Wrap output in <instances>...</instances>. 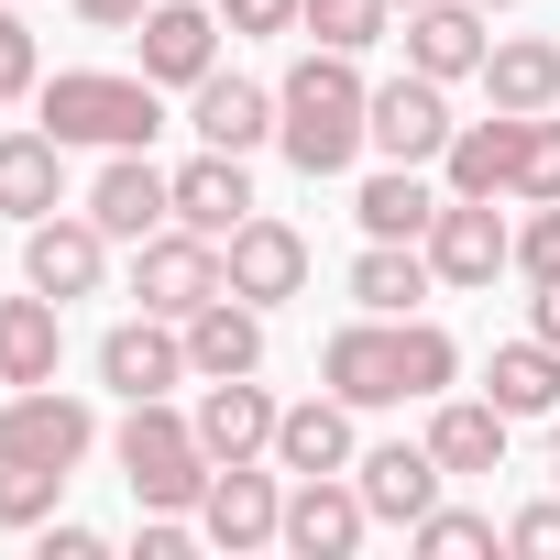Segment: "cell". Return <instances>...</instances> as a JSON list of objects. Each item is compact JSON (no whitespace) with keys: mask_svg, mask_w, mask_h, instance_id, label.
Wrapping results in <instances>:
<instances>
[{"mask_svg":"<svg viewBox=\"0 0 560 560\" xmlns=\"http://www.w3.org/2000/svg\"><path fill=\"white\" fill-rule=\"evenodd\" d=\"M483 56H494V34H483V12H472V0H418V12H407V67L418 78H483Z\"/></svg>","mask_w":560,"mask_h":560,"instance_id":"ac0fdd59","label":"cell"},{"mask_svg":"<svg viewBox=\"0 0 560 560\" xmlns=\"http://www.w3.org/2000/svg\"><path fill=\"white\" fill-rule=\"evenodd\" d=\"M187 132L198 143H220V154H253V143H275V89H253V78H198L187 89Z\"/></svg>","mask_w":560,"mask_h":560,"instance_id":"d6986e66","label":"cell"},{"mask_svg":"<svg viewBox=\"0 0 560 560\" xmlns=\"http://www.w3.org/2000/svg\"><path fill=\"white\" fill-rule=\"evenodd\" d=\"M110 538L100 527H78V516H45V560H100Z\"/></svg>","mask_w":560,"mask_h":560,"instance_id":"f35d334b","label":"cell"},{"mask_svg":"<svg viewBox=\"0 0 560 560\" xmlns=\"http://www.w3.org/2000/svg\"><path fill=\"white\" fill-rule=\"evenodd\" d=\"M396 12H418V0H396Z\"/></svg>","mask_w":560,"mask_h":560,"instance_id":"7bdbcfd3","label":"cell"},{"mask_svg":"<svg viewBox=\"0 0 560 560\" xmlns=\"http://www.w3.org/2000/svg\"><path fill=\"white\" fill-rule=\"evenodd\" d=\"M505 407L494 396H429V451H440V472L462 483V472H505Z\"/></svg>","mask_w":560,"mask_h":560,"instance_id":"44dd1931","label":"cell"},{"mask_svg":"<svg viewBox=\"0 0 560 560\" xmlns=\"http://www.w3.org/2000/svg\"><path fill=\"white\" fill-rule=\"evenodd\" d=\"M527 330H538V341L560 352V275H549V287H538V319H527Z\"/></svg>","mask_w":560,"mask_h":560,"instance_id":"60d3db41","label":"cell"},{"mask_svg":"<svg viewBox=\"0 0 560 560\" xmlns=\"http://www.w3.org/2000/svg\"><path fill=\"white\" fill-rule=\"evenodd\" d=\"M56 198H67V143L34 121V132H0V220H56Z\"/></svg>","mask_w":560,"mask_h":560,"instance_id":"7402d4cb","label":"cell"},{"mask_svg":"<svg viewBox=\"0 0 560 560\" xmlns=\"http://www.w3.org/2000/svg\"><path fill=\"white\" fill-rule=\"evenodd\" d=\"M298 34H308V45H330V56H374V45L396 34V0H308Z\"/></svg>","mask_w":560,"mask_h":560,"instance_id":"4dcf8cb0","label":"cell"},{"mask_svg":"<svg viewBox=\"0 0 560 560\" xmlns=\"http://www.w3.org/2000/svg\"><path fill=\"white\" fill-rule=\"evenodd\" d=\"M352 483H363V505H374V527H418L429 505H440V451L429 440H385V451H363L352 462Z\"/></svg>","mask_w":560,"mask_h":560,"instance_id":"e0dca14e","label":"cell"},{"mask_svg":"<svg viewBox=\"0 0 560 560\" xmlns=\"http://www.w3.org/2000/svg\"><path fill=\"white\" fill-rule=\"evenodd\" d=\"M363 527H374L363 483H341V472H298V494H287V549H298V560H352Z\"/></svg>","mask_w":560,"mask_h":560,"instance_id":"2e32d148","label":"cell"},{"mask_svg":"<svg viewBox=\"0 0 560 560\" xmlns=\"http://www.w3.org/2000/svg\"><path fill=\"white\" fill-rule=\"evenodd\" d=\"M308 0H220V34H298Z\"/></svg>","mask_w":560,"mask_h":560,"instance_id":"8d00e7d4","label":"cell"},{"mask_svg":"<svg viewBox=\"0 0 560 560\" xmlns=\"http://www.w3.org/2000/svg\"><path fill=\"white\" fill-rule=\"evenodd\" d=\"M560 198V121L527 110V143H516V209H549Z\"/></svg>","mask_w":560,"mask_h":560,"instance_id":"836d02e7","label":"cell"},{"mask_svg":"<svg viewBox=\"0 0 560 560\" xmlns=\"http://www.w3.org/2000/svg\"><path fill=\"white\" fill-rule=\"evenodd\" d=\"M34 121L78 154V143H100V154H132V143H154L165 132V100H154V78L132 67V78H100V67H67V78H45L34 89Z\"/></svg>","mask_w":560,"mask_h":560,"instance_id":"3957f363","label":"cell"},{"mask_svg":"<svg viewBox=\"0 0 560 560\" xmlns=\"http://www.w3.org/2000/svg\"><path fill=\"white\" fill-rule=\"evenodd\" d=\"M187 418H198V451H209V462H264V451H275V418H287V407H275L253 374H209Z\"/></svg>","mask_w":560,"mask_h":560,"instance_id":"9a60e30c","label":"cell"},{"mask_svg":"<svg viewBox=\"0 0 560 560\" xmlns=\"http://www.w3.org/2000/svg\"><path fill=\"white\" fill-rule=\"evenodd\" d=\"M407 538H418L429 560H472V549H505V527H494V516H472V505H429Z\"/></svg>","mask_w":560,"mask_h":560,"instance_id":"d6a6232c","label":"cell"},{"mask_svg":"<svg viewBox=\"0 0 560 560\" xmlns=\"http://www.w3.org/2000/svg\"><path fill=\"white\" fill-rule=\"evenodd\" d=\"M505 549H527V560H560V505H527V516H505Z\"/></svg>","mask_w":560,"mask_h":560,"instance_id":"74e56055","label":"cell"},{"mask_svg":"<svg viewBox=\"0 0 560 560\" xmlns=\"http://www.w3.org/2000/svg\"><path fill=\"white\" fill-rule=\"evenodd\" d=\"M374 89L352 78V56H330V45H308L298 67H287V89H275V143H287V165L298 176H341L374 132Z\"/></svg>","mask_w":560,"mask_h":560,"instance_id":"7a4b0ae2","label":"cell"},{"mask_svg":"<svg viewBox=\"0 0 560 560\" xmlns=\"http://www.w3.org/2000/svg\"><path fill=\"white\" fill-rule=\"evenodd\" d=\"M483 89H494V110H560V45L549 34H505L483 56Z\"/></svg>","mask_w":560,"mask_h":560,"instance_id":"f1b7e54d","label":"cell"},{"mask_svg":"<svg viewBox=\"0 0 560 560\" xmlns=\"http://www.w3.org/2000/svg\"><path fill=\"white\" fill-rule=\"evenodd\" d=\"M143 12H154V0H78V23H89V34H132Z\"/></svg>","mask_w":560,"mask_h":560,"instance_id":"ab89813d","label":"cell"},{"mask_svg":"<svg viewBox=\"0 0 560 560\" xmlns=\"http://www.w3.org/2000/svg\"><path fill=\"white\" fill-rule=\"evenodd\" d=\"M472 12H516V0H472Z\"/></svg>","mask_w":560,"mask_h":560,"instance_id":"b9f144b4","label":"cell"},{"mask_svg":"<svg viewBox=\"0 0 560 560\" xmlns=\"http://www.w3.org/2000/svg\"><path fill=\"white\" fill-rule=\"evenodd\" d=\"M187 363H198V385L209 374H264V308L253 298H209L187 319Z\"/></svg>","mask_w":560,"mask_h":560,"instance_id":"4316f807","label":"cell"},{"mask_svg":"<svg viewBox=\"0 0 560 560\" xmlns=\"http://www.w3.org/2000/svg\"><path fill=\"white\" fill-rule=\"evenodd\" d=\"M100 275H110V231H100L89 209L23 231V287H45L56 308H67V298H100Z\"/></svg>","mask_w":560,"mask_h":560,"instance_id":"4fadbf2b","label":"cell"},{"mask_svg":"<svg viewBox=\"0 0 560 560\" xmlns=\"http://www.w3.org/2000/svg\"><path fill=\"white\" fill-rule=\"evenodd\" d=\"M198 538L209 549H275L287 538V494H275V472H253V462H220L209 472V494H198Z\"/></svg>","mask_w":560,"mask_h":560,"instance_id":"9c48e42d","label":"cell"},{"mask_svg":"<svg viewBox=\"0 0 560 560\" xmlns=\"http://www.w3.org/2000/svg\"><path fill=\"white\" fill-rule=\"evenodd\" d=\"M220 275H231V298H253V308L298 298V287H308V231L275 220V209H253V220L220 242Z\"/></svg>","mask_w":560,"mask_h":560,"instance_id":"ba28073f","label":"cell"},{"mask_svg":"<svg viewBox=\"0 0 560 560\" xmlns=\"http://www.w3.org/2000/svg\"><path fill=\"white\" fill-rule=\"evenodd\" d=\"M451 374H462V341L440 319H374L363 308L352 330L319 341V385L341 407H429V396H451Z\"/></svg>","mask_w":560,"mask_h":560,"instance_id":"6da1fadb","label":"cell"},{"mask_svg":"<svg viewBox=\"0 0 560 560\" xmlns=\"http://www.w3.org/2000/svg\"><path fill=\"white\" fill-rule=\"evenodd\" d=\"M12 12H23V0H12Z\"/></svg>","mask_w":560,"mask_h":560,"instance_id":"ee69618b","label":"cell"},{"mask_svg":"<svg viewBox=\"0 0 560 560\" xmlns=\"http://www.w3.org/2000/svg\"><path fill=\"white\" fill-rule=\"evenodd\" d=\"M45 89V56H34V23L12 12V0H0V110H12V100H34Z\"/></svg>","mask_w":560,"mask_h":560,"instance_id":"e575fe53","label":"cell"},{"mask_svg":"<svg viewBox=\"0 0 560 560\" xmlns=\"http://www.w3.org/2000/svg\"><path fill=\"white\" fill-rule=\"evenodd\" d=\"M483 396H494L505 418H549V407H560V352H549L538 330H527V341H505V352L483 363Z\"/></svg>","mask_w":560,"mask_h":560,"instance_id":"f546056e","label":"cell"},{"mask_svg":"<svg viewBox=\"0 0 560 560\" xmlns=\"http://www.w3.org/2000/svg\"><path fill=\"white\" fill-rule=\"evenodd\" d=\"M516 143H527V110H494V121H462V132H451V154H440L451 198H516Z\"/></svg>","mask_w":560,"mask_h":560,"instance_id":"ffe728a7","label":"cell"},{"mask_svg":"<svg viewBox=\"0 0 560 560\" xmlns=\"http://www.w3.org/2000/svg\"><path fill=\"white\" fill-rule=\"evenodd\" d=\"M363 451H352V407L341 396H308V407H287L275 418V472H352Z\"/></svg>","mask_w":560,"mask_h":560,"instance_id":"484cf974","label":"cell"},{"mask_svg":"<svg viewBox=\"0 0 560 560\" xmlns=\"http://www.w3.org/2000/svg\"><path fill=\"white\" fill-rule=\"evenodd\" d=\"M132 298L154 308V319H198L209 298H231V275H220V242L209 231H187V220H165L154 242H132Z\"/></svg>","mask_w":560,"mask_h":560,"instance_id":"5b68a950","label":"cell"},{"mask_svg":"<svg viewBox=\"0 0 560 560\" xmlns=\"http://www.w3.org/2000/svg\"><path fill=\"white\" fill-rule=\"evenodd\" d=\"M132 56L154 89H198L220 67V12H198V0H154V12L132 23Z\"/></svg>","mask_w":560,"mask_h":560,"instance_id":"5bb4252c","label":"cell"},{"mask_svg":"<svg viewBox=\"0 0 560 560\" xmlns=\"http://www.w3.org/2000/svg\"><path fill=\"white\" fill-rule=\"evenodd\" d=\"M176 220L209 231V242H231V231L253 220V176H242V154L198 143V165H176Z\"/></svg>","mask_w":560,"mask_h":560,"instance_id":"603a6c76","label":"cell"},{"mask_svg":"<svg viewBox=\"0 0 560 560\" xmlns=\"http://www.w3.org/2000/svg\"><path fill=\"white\" fill-rule=\"evenodd\" d=\"M429 287H440L429 242H363V264H352V308H374V319H418Z\"/></svg>","mask_w":560,"mask_h":560,"instance_id":"d4e9b609","label":"cell"},{"mask_svg":"<svg viewBox=\"0 0 560 560\" xmlns=\"http://www.w3.org/2000/svg\"><path fill=\"white\" fill-rule=\"evenodd\" d=\"M67 363V308L34 287V298H0V385H56Z\"/></svg>","mask_w":560,"mask_h":560,"instance_id":"cb8c5ba5","label":"cell"},{"mask_svg":"<svg viewBox=\"0 0 560 560\" xmlns=\"http://www.w3.org/2000/svg\"><path fill=\"white\" fill-rule=\"evenodd\" d=\"M0 451L78 472V462L100 451V418H89V396H67V385H12V407H0Z\"/></svg>","mask_w":560,"mask_h":560,"instance_id":"8992f818","label":"cell"},{"mask_svg":"<svg viewBox=\"0 0 560 560\" xmlns=\"http://www.w3.org/2000/svg\"><path fill=\"white\" fill-rule=\"evenodd\" d=\"M516 275H527V287H549V275H560V198L516 220Z\"/></svg>","mask_w":560,"mask_h":560,"instance_id":"d590c367","label":"cell"},{"mask_svg":"<svg viewBox=\"0 0 560 560\" xmlns=\"http://www.w3.org/2000/svg\"><path fill=\"white\" fill-rule=\"evenodd\" d=\"M89 220H100L110 242H154V231L176 220V176L132 143V154H110V165L89 176Z\"/></svg>","mask_w":560,"mask_h":560,"instance_id":"7c38bea8","label":"cell"},{"mask_svg":"<svg viewBox=\"0 0 560 560\" xmlns=\"http://www.w3.org/2000/svg\"><path fill=\"white\" fill-rule=\"evenodd\" d=\"M429 264H440V287H494V275L516 264V220H505L494 198H440Z\"/></svg>","mask_w":560,"mask_h":560,"instance_id":"52a82bcc","label":"cell"},{"mask_svg":"<svg viewBox=\"0 0 560 560\" xmlns=\"http://www.w3.org/2000/svg\"><path fill=\"white\" fill-rule=\"evenodd\" d=\"M121 483H132V505L143 516H198V494H209V451H198V418H176L165 396H143L132 418H121Z\"/></svg>","mask_w":560,"mask_h":560,"instance_id":"277c9868","label":"cell"},{"mask_svg":"<svg viewBox=\"0 0 560 560\" xmlns=\"http://www.w3.org/2000/svg\"><path fill=\"white\" fill-rule=\"evenodd\" d=\"M187 374H198V363H187V330H176V319H154V308H143V319H121V330L100 341V385H110L121 407H143V396H176Z\"/></svg>","mask_w":560,"mask_h":560,"instance_id":"8fae6325","label":"cell"},{"mask_svg":"<svg viewBox=\"0 0 560 560\" xmlns=\"http://www.w3.org/2000/svg\"><path fill=\"white\" fill-rule=\"evenodd\" d=\"M56 494H67V472H56V462L0 451V527H45V516H56Z\"/></svg>","mask_w":560,"mask_h":560,"instance_id":"1f68e13d","label":"cell"},{"mask_svg":"<svg viewBox=\"0 0 560 560\" xmlns=\"http://www.w3.org/2000/svg\"><path fill=\"white\" fill-rule=\"evenodd\" d=\"M363 132H374V154H385V165H440L462 121H451L440 78H418V67H407V78H385V89H374V121H363Z\"/></svg>","mask_w":560,"mask_h":560,"instance_id":"30bf717a","label":"cell"},{"mask_svg":"<svg viewBox=\"0 0 560 560\" xmlns=\"http://www.w3.org/2000/svg\"><path fill=\"white\" fill-rule=\"evenodd\" d=\"M352 220H363V242H429L440 198H429V176H418V165H385V176H363Z\"/></svg>","mask_w":560,"mask_h":560,"instance_id":"83f0119b","label":"cell"},{"mask_svg":"<svg viewBox=\"0 0 560 560\" xmlns=\"http://www.w3.org/2000/svg\"><path fill=\"white\" fill-rule=\"evenodd\" d=\"M549 483H560V472H549Z\"/></svg>","mask_w":560,"mask_h":560,"instance_id":"f6af8a7d","label":"cell"}]
</instances>
